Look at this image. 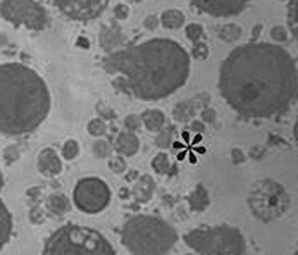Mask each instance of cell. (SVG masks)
I'll use <instances>...</instances> for the list:
<instances>
[{"label":"cell","mask_w":298,"mask_h":255,"mask_svg":"<svg viewBox=\"0 0 298 255\" xmlns=\"http://www.w3.org/2000/svg\"><path fill=\"white\" fill-rule=\"evenodd\" d=\"M60 155H62L64 160H74L78 155H80V143L74 140V138H69V140L64 142Z\"/></svg>","instance_id":"d4e9b609"},{"label":"cell","mask_w":298,"mask_h":255,"mask_svg":"<svg viewBox=\"0 0 298 255\" xmlns=\"http://www.w3.org/2000/svg\"><path fill=\"white\" fill-rule=\"evenodd\" d=\"M121 94L143 102H155L183 88L192 73V57L171 38H150L109 52L100 61Z\"/></svg>","instance_id":"7a4b0ae2"},{"label":"cell","mask_w":298,"mask_h":255,"mask_svg":"<svg viewBox=\"0 0 298 255\" xmlns=\"http://www.w3.org/2000/svg\"><path fill=\"white\" fill-rule=\"evenodd\" d=\"M0 17L16 28L41 31L49 26V12L38 0H2Z\"/></svg>","instance_id":"ba28073f"},{"label":"cell","mask_w":298,"mask_h":255,"mask_svg":"<svg viewBox=\"0 0 298 255\" xmlns=\"http://www.w3.org/2000/svg\"><path fill=\"white\" fill-rule=\"evenodd\" d=\"M190 205V211L193 212H203L205 208L211 205V195H209V190L203 187V184H197L190 195L186 197Z\"/></svg>","instance_id":"2e32d148"},{"label":"cell","mask_w":298,"mask_h":255,"mask_svg":"<svg viewBox=\"0 0 298 255\" xmlns=\"http://www.w3.org/2000/svg\"><path fill=\"white\" fill-rule=\"evenodd\" d=\"M159 21L166 30H178V28L185 25L186 17L179 9H166V11L161 14Z\"/></svg>","instance_id":"44dd1931"},{"label":"cell","mask_w":298,"mask_h":255,"mask_svg":"<svg viewBox=\"0 0 298 255\" xmlns=\"http://www.w3.org/2000/svg\"><path fill=\"white\" fill-rule=\"evenodd\" d=\"M217 36L226 43H236L241 36H243V28L236 22H227V25L221 26L217 30Z\"/></svg>","instance_id":"7402d4cb"},{"label":"cell","mask_w":298,"mask_h":255,"mask_svg":"<svg viewBox=\"0 0 298 255\" xmlns=\"http://www.w3.org/2000/svg\"><path fill=\"white\" fill-rule=\"evenodd\" d=\"M174 133H176L174 126H164L157 133L155 145L159 148H169L172 145V142H174Z\"/></svg>","instance_id":"603a6c76"},{"label":"cell","mask_w":298,"mask_h":255,"mask_svg":"<svg viewBox=\"0 0 298 255\" xmlns=\"http://www.w3.org/2000/svg\"><path fill=\"white\" fill-rule=\"evenodd\" d=\"M190 100H192V104H193L195 109L202 110V109L209 107V102H211V95H209V94H198V95H195L193 99H190Z\"/></svg>","instance_id":"e575fe53"},{"label":"cell","mask_w":298,"mask_h":255,"mask_svg":"<svg viewBox=\"0 0 298 255\" xmlns=\"http://www.w3.org/2000/svg\"><path fill=\"white\" fill-rule=\"evenodd\" d=\"M138 176H140L138 171H129V173L126 174V181L128 183H134L138 179Z\"/></svg>","instance_id":"f6af8a7d"},{"label":"cell","mask_w":298,"mask_h":255,"mask_svg":"<svg viewBox=\"0 0 298 255\" xmlns=\"http://www.w3.org/2000/svg\"><path fill=\"white\" fill-rule=\"evenodd\" d=\"M185 35L192 43H197V41H202V38L205 36V31H203V26L198 25V22H192V25L186 26Z\"/></svg>","instance_id":"4316f807"},{"label":"cell","mask_w":298,"mask_h":255,"mask_svg":"<svg viewBox=\"0 0 298 255\" xmlns=\"http://www.w3.org/2000/svg\"><path fill=\"white\" fill-rule=\"evenodd\" d=\"M202 14L212 17H231L240 16L246 11L250 0H188Z\"/></svg>","instance_id":"8fae6325"},{"label":"cell","mask_w":298,"mask_h":255,"mask_svg":"<svg viewBox=\"0 0 298 255\" xmlns=\"http://www.w3.org/2000/svg\"><path fill=\"white\" fill-rule=\"evenodd\" d=\"M123 124H124V129H126V131L134 133V131H138L140 126H142V121H140V115L129 114V115H126V118H124Z\"/></svg>","instance_id":"836d02e7"},{"label":"cell","mask_w":298,"mask_h":255,"mask_svg":"<svg viewBox=\"0 0 298 255\" xmlns=\"http://www.w3.org/2000/svg\"><path fill=\"white\" fill-rule=\"evenodd\" d=\"M209 54H211V49H209V45L205 41H197V43H193L192 47V57L195 61H205L209 57Z\"/></svg>","instance_id":"f1b7e54d"},{"label":"cell","mask_w":298,"mask_h":255,"mask_svg":"<svg viewBox=\"0 0 298 255\" xmlns=\"http://www.w3.org/2000/svg\"><path fill=\"white\" fill-rule=\"evenodd\" d=\"M4 157H6V160L9 162V164H12L14 160L19 159V150L16 148V145L7 147V148H6V152H4Z\"/></svg>","instance_id":"f35d334b"},{"label":"cell","mask_w":298,"mask_h":255,"mask_svg":"<svg viewBox=\"0 0 298 255\" xmlns=\"http://www.w3.org/2000/svg\"><path fill=\"white\" fill-rule=\"evenodd\" d=\"M12 236V214L7 208L6 202L0 198V252L9 243Z\"/></svg>","instance_id":"ac0fdd59"},{"label":"cell","mask_w":298,"mask_h":255,"mask_svg":"<svg viewBox=\"0 0 298 255\" xmlns=\"http://www.w3.org/2000/svg\"><path fill=\"white\" fill-rule=\"evenodd\" d=\"M143 25H145V28L147 30H150V31H155L157 28H159V25H161V21H159V16H148V17H145V21H143Z\"/></svg>","instance_id":"ab89813d"},{"label":"cell","mask_w":298,"mask_h":255,"mask_svg":"<svg viewBox=\"0 0 298 255\" xmlns=\"http://www.w3.org/2000/svg\"><path fill=\"white\" fill-rule=\"evenodd\" d=\"M52 95L47 81L21 62L0 64V133L22 136L49 118Z\"/></svg>","instance_id":"3957f363"},{"label":"cell","mask_w":298,"mask_h":255,"mask_svg":"<svg viewBox=\"0 0 298 255\" xmlns=\"http://www.w3.org/2000/svg\"><path fill=\"white\" fill-rule=\"evenodd\" d=\"M112 193L104 179L90 176L76 183L73 190V202L83 214H100L110 203Z\"/></svg>","instance_id":"9c48e42d"},{"label":"cell","mask_w":298,"mask_h":255,"mask_svg":"<svg viewBox=\"0 0 298 255\" xmlns=\"http://www.w3.org/2000/svg\"><path fill=\"white\" fill-rule=\"evenodd\" d=\"M119 197L123 198V200H128V198H131V190L121 188V190H119Z\"/></svg>","instance_id":"bcb514c9"},{"label":"cell","mask_w":298,"mask_h":255,"mask_svg":"<svg viewBox=\"0 0 298 255\" xmlns=\"http://www.w3.org/2000/svg\"><path fill=\"white\" fill-rule=\"evenodd\" d=\"M40 197H41V190H40V188H31V190H28V198H30V202L38 203V202H40Z\"/></svg>","instance_id":"b9f144b4"},{"label":"cell","mask_w":298,"mask_h":255,"mask_svg":"<svg viewBox=\"0 0 298 255\" xmlns=\"http://www.w3.org/2000/svg\"><path fill=\"white\" fill-rule=\"evenodd\" d=\"M203 123L202 121H192V131L193 133H198V134H202L203 133Z\"/></svg>","instance_id":"7bdbcfd3"},{"label":"cell","mask_w":298,"mask_h":255,"mask_svg":"<svg viewBox=\"0 0 298 255\" xmlns=\"http://www.w3.org/2000/svg\"><path fill=\"white\" fill-rule=\"evenodd\" d=\"M178 240L174 226L157 216H131L121 228V243L131 255H167Z\"/></svg>","instance_id":"277c9868"},{"label":"cell","mask_w":298,"mask_h":255,"mask_svg":"<svg viewBox=\"0 0 298 255\" xmlns=\"http://www.w3.org/2000/svg\"><path fill=\"white\" fill-rule=\"evenodd\" d=\"M40 174L47 176V178H55L62 171V159L57 155V152L54 148H43L38 154V160H36Z\"/></svg>","instance_id":"7c38bea8"},{"label":"cell","mask_w":298,"mask_h":255,"mask_svg":"<svg viewBox=\"0 0 298 255\" xmlns=\"http://www.w3.org/2000/svg\"><path fill=\"white\" fill-rule=\"evenodd\" d=\"M281 2H285V0H281Z\"/></svg>","instance_id":"681fc988"},{"label":"cell","mask_w":298,"mask_h":255,"mask_svg":"<svg viewBox=\"0 0 298 255\" xmlns=\"http://www.w3.org/2000/svg\"><path fill=\"white\" fill-rule=\"evenodd\" d=\"M140 121L150 133H159L166 126V114L161 109H147L140 115Z\"/></svg>","instance_id":"e0dca14e"},{"label":"cell","mask_w":298,"mask_h":255,"mask_svg":"<svg viewBox=\"0 0 298 255\" xmlns=\"http://www.w3.org/2000/svg\"><path fill=\"white\" fill-rule=\"evenodd\" d=\"M183 242L198 255H245L243 233L230 224L195 228L185 233Z\"/></svg>","instance_id":"8992f818"},{"label":"cell","mask_w":298,"mask_h":255,"mask_svg":"<svg viewBox=\"0 0 298 255\" xmlns=\"http://www.w3.org/2000/svg\"><path fill=\"white\" fill-rule=\"evenodd\" d=\"M93 155L97 157V159H107V157H110L112 154V147H110V143L107 140H99L97 138V142H93Z\"/></svg>","instance_id":"484cf974"},{"label":"cell","mask_w":298,"mask_h":255,"mask_svg":"<svg viewBox=\"0 0 298 255\" xmlns=\"http://www.w3.org/2000/svg\"><path fill=\"white\" fill-rule=\"evenodd\" d=\"M231 159H233V164H241V162L246 160V157L240 148H233L231 150Z\"/></svg>","instance_id":"60d3db41"},{"label":"cell","mask_w":298,"mask_h":255,"mask_svg":"<svg viewBox=\"0 0 298 255\" xmlns=\"http://www.w3.org/2000/svg\"><path fill=\"white\" fill-rule=\"evenodd\" d=\"M4 187V176H2V171H0V188Z\"/></svg>","instance_id":"c3c4849f"},{"label":"cell","mask_w":298,"mask_h":255,"mask_svg":"<svg viewBox=\"0 0 298 255\" xmlns=\"http://www.w3.org/2000/svg\"><path fill=\"white\" fill-rule=\"evenodd\" d=\"M41 255H118L104 233L80 224H64L50 233Z\"/></svg>","instance_id":"5b68a950"},{"label":"cell","mask_w":298,"mask_h":255,"mask_svg":"<svg viewBox=\"0 0 298 255\" xmlns=\"http://www.w3.org/2000/svg\"><path fill=\"white\" fill-rule=\"evenodd\" d=\"M76 43H78V47H81V49H90V41H88V38H83V36H80V38L76 40Z\"/></svg>","instance_id":"7dc6e473"},{"label":"cell","mask_w":298,"mask_h":255,"mask_svg":"<svg viewBox=\"0 0 298 255\" xmlns=\"http://www.w3.org/2000/svg\"><path fill=\"white\" fill-rule=\"evenodd\" d=\"M109 169L112 171L116 174H123L128 171V166H126V159L123 155H116V157H110L109 159Z\"/></svg>","instance_id":"4dcf8cb0"},{"label":"cell","mask_w":298,"mask_h":255,"mask_svg":"<svg viewBox=\"0 0 298 255\" xmlns=\"http://www.w3.org/2000/svg\"><path fill=\"white\" fill-rule=\"evenodd\" d=\"M288 36H290V33H288V30L285 26H274L271 30V38L274 43H285L288 40Z\"/></svg>","instance_id":"d6a6232c"},{"label":"cell","mask_w":298,"mask_h":255,"mask_svg":"<svg viewBox=\"0 0 298 255\" xmlns=\"http://www.w3.org/2000/svg\"><path fill=\"white\" fill-rule=\"evenodd\" d=\"M152 169L155 171L157 174H161V176H164V174L169 173V169H171L169 155H167L166 152H161V154H157L152 159Z\"/></svg>","instance_id":"cb8c5ba5"},{"label":"cell","mask_w":298,"mask_h":255,"mask_svg":"<svg viewBox=\"0 0 298 255\" xmlns=\"http://www.w3.org/2000/svg\"><path fill=\"white\" fill-rule=\"evenodd\" d=\"M248 207L260 221H276L290 208V195L274 179H260L250 192Z\"/></svg>","instance_id":"52a82bcc"},{"label":"cell","mask_w":298,"mask_h":255,"mask_svg":"<svg viewBox=\"0 0 298 255\" xmlns=\"http://www.w3.org/2000/svg\"><path fill=\"white\" fill-rule=\"evenodd\" d=\"M52 4L67 19L90 22L105 12L109 0H52Z\"/></svg>","instance_id":"30bf717a"},{"label":"cell","mask_w":298,"mask_h":255,"mask_svg":"<svg viewBox=\"0 0 298 255\" xmlns=\"http://www.w3.org/2000/svg\"><path fill=\"white\" fill-rule=\"evenodd\" d=\"M286 21H288V28H290V31L296 36V31H298V25H296V0H290V2H288Z\"/></svg>","instance_id":"f546056e"},{"label":"cell","mask_w":298,"mask_h":255,"mask_svg":"<svg viewBox=\"0 0 298 255\" xmlns=\"http://www.w3.org/2000/svg\"><path fill=\"white\" fill-rule=\"evenodd\" d=\"M129 6L128 4H124V2H121V4H116L114 6V17L118 21H124V19H128L129 17Z\"/></svg>","instance_id":"d590c367"},{"label":"cell","mask_w":298,"mask_h":255,"mask_svg":"<svg viewBox=\"0 0 298 255\" xmlns=\"http://www.w3.org/2000/svg\"><path fill=\"white\" fill-rule=\"evenodd\" d=\"M47 208H49L52 216L62 217L71 211V200H69L67 195H64L60 192L52 193L49 197V200H47Z\"/></svg>","instance_id":"d6986e66"},{"label":"cell","mask_w":298,"mask_h":255,"mask_svg":"<svg viewBox=\"0 0 298 255\" xmlns=\"http://www.w3.org/2000/svg\"><path fill=\"white\" fill-rule=\"evenodd\" d=\"M88 133L91 134V136H95V138H100V136H104V134L107 133V124L104 119H100V118H93L90 119V123H88Z\"/></svg>","instance_id":"83f0119b"},{"label":"cell","mask_w":298,"mask_h":255,"mask_svg":"<svg viewBox=\"0 0 298 255\" xmlns=\"http://www.w3.org/2000/svg\"><path fill=\"white\" fill-rule=\"evenodd\" d=\"M197 112L198 110L193 107L192 100H183V102H178V104L174 105V109H172V118H174L176 123L185 124V123L192 121Z\"/></svg>","instance_id":"ffe728a7"},{"label":"cell","mask_w":298,"mask_h":255,"mask_svg":"<svg viewBox=\"0 0 298 255\" xmlns=\"http://www.w3.org/2000/svg\"><path fill=\"white\" fill-rule=\"evenodd\" d=\"M30 221L33 222V224H41V222L45 221V214H43V211L36 205V207H33L30 211Z\"/></svg>","instance_id":"74e56055"},{"label":"cell","mask_w":298,"mask_h":255,"mask_svg":"<svg viewBox=\"0 0 298 255\" xmlns=\"http://www.w3.org/2000/svg\"><path fill=\"white\" fill-rule=\"evenodd\" d=\"M116 150L119 152L121 155H126V157H133L138 154L140 150V140L138 136L131 131H121L116 138Z\"/></svg>","instance_id":"9a60e30c"},{"label":"cell","mask_w":298,"mask_h":255,"mask_svg":"<svg viewBox=\"0 0 298 255\" xmlns=\"http://www.w3.org/2000/svg\"><path fill=\"white\" fill-rule=\"evenodd\" d=\"M264 26L262 25H255L254 30H252V41H257V38L260 36V33H262Z\"/></svg>","instance_id":"ee69618b"},{"label":"cell","mask_w":298,"mask_h":255,"mask_svg":"<svg viewBox=\"0 0 298 255\" xmlns=\"http://www.w3.org/2000/svg\"><path fill=\"white\" fill-rule=\"evenodd\" d=\"M217 86L241 118H276L296 100V59L279 43L248 41L233 49L221 62Z\"/></svg>","instance_id":"6da1fadb"},{"label":"cell","mask_w":298,"mask_h":255,"mask_svg":"<svg viewBox=\"0 0 298 255\" xmlns=\"http://www.w3.org/2000/svg\"><path fill=\"white\" fill-rule=\"evenodd\" d=\"M153 192H155V181L150 174H142L133 184L131 195L138 203H148L152 200Z\"/></svg>","instance_id":"5bb4252c"},{"label":"cell","mask_w":298,"mask_h":255,"mask_svg":"<svg viewBox=\"0 0 298 255\" xmlns=\"http://www.w3.org/2000/svg\"><path fill=\"white\" fill-rule=\"evenodd\" d=\"M97 112H99V118L104 119V121H114L116 119V110L112 107H109V105H105L104 102H99V104L95 105Z\"/></svg>","instance_id":"1f68e13d"},{"label":"cell","mask_w":298,"mask_h":255,"mask_svg":"<svg viewBox=\"0 0 298 255\" xmlns=\"http://www.w3.org/2000/svg\"><path fill=\"white\" fill-rule=\"evenodd\" d=\"M99 43L102 50H105L107 54L118 50V47L124 43V35L123 30L118 22H109V25H104L100 30L99 35Z\"/></svg>","instance_id":"4fadbf2b"},{"label":"cell","mask_w":298,"mask_h":255,"mask_svg":"<svg viewBox=\"0 0 298 255\" xmlns=\"http://www.w3.org/2000/svg\"><path fill=\"white\" fill-rule=\"evenodd\" d=\"M200 118H202V123L203 124H212L214 121H216V110H214L212 107H205L200 110Z\"/></svg>","instance_id":"8d00e7d4"}]
</instances>
